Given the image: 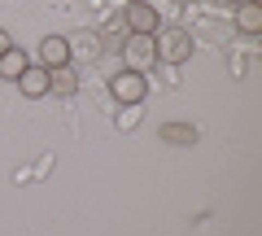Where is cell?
<instances>
[{"label": "cell", "mask_w": 262, "mask_h": 236, "mask_svg": "<svg viewBox=\"0 0 262 236\" xmlns=\"http://www.w3.org/2000/svg\"><path fill=\"white\" fill-rule=\"evenodd\" d=\"M153 48H158V61H166V66H184L188 57H192V31H184V27H158Z\"/></svg>", "instance_id": "cell-1"}, {"label": "cell", "mask_w": 262, "mask_h": 236, "mask_svg": "<svg viewBox=\"0 0 262 236\" xmlns=\"http://www.w3.org/2000/svg\"><path fill=\"white\" fill-rule=\"evenodd\" d=\"M48 92H53V96H75V92H79V75H75V66H57V70H48Z\"/></svg>", "instance_id": "cell-8"}, {"label": "cell", "mask_w": 262, "mask_h": 236, "mask_svg": "<svg viewBox=\"0 0 262 236\" xmlns=\"http://www.w3.org/2000/svg\"><path fill=\"white\" fill-rule=\"evenodd\" d=\"M70 39L66 35H44L39 39V61H44V70H57V66H70Z\"/></svg>", "instance_id": "cell-5"}, {"label": "cell", "mask_w": 262, "mask_h": 236, "mask_svg": "<svg viewBox=\"0 0 262 236\" xmlns=\"http://www.w3.org/2000/svg\"><path fill=\"white\" fill-rule=\"evenodd\" d=\"M122 22H127L131 35H158V9H153L149 0H131L127 9H122Z\"/></svg>", "instance_id": "cell-4"}, {"label": "cell", "mask_w": 262, "mask_h": 236, "mask_svg": "<svg viewBox=\"0 0 262 236\" xmlns=\"http://www.w3.org/2000/svg\"><path fill=\"white\" fill-rule=\"evenodd\" d=\"M27 66H31V61H27V53H22L18 44L0 53V79H13V83H18V75H22Z\"/></svg>", "instance_id": "cell-9"}, {"label": "cell", "mask_w": 262, "mask_h": 236, "mask_svg": "<svg viewBox=\"0 0 262 236\" xmlns=\"http://www.w3.org/2000/svg\"><path fill=\"white\" fill-rule=\"evenodd\" d=\"M122 57H127V70H153L158 66V48H153V35H127L122 39Z\"/></svg>", "instance_id": "cell-2"}, {"label": "cell", "mask_w": 262, "mask_h": 236, "mask_svg": "<svg viewBox=\"0 0 262 236\" xmlns=\"http://www.w3.org/2000/svg\"><path fill=\"white\" fill-rule=\"evenodd\" d=\"M5 48H13V35H9L5 27H0V53H5Z\"/></svg>", "instance_id": "cell-11"}, {"label": "cell", "mask_w": 262, "mask_h": 236, "mask_svg": "<svg viewBox=\"0 0 262 236\" xmlns=\"http://www.w3.org/2000/svg\"><path fill=\"white\" fill-rule=\"evenodd\" d=\"M110 92H114L118 105H140L144 96H149V83H144L140 70H122V75L110 79Z\"/></svg>", "instance_id": "cell-3"}, {"label": "cell", "mask_w": 262, "mask_h": 236, "mask_svg": "<svg viewBox=\"0 0 262 236\" xmlns=\"http://www.w3.org/2000/svg\"><path fill=\"white\" fill-rule=\"evenodd\" d=\"M223 5H241V0H223Z\"/></svg>", "instance_id": "cell-12"}, {"label": "cell", "mask_w": 262, "mask_h": 236, "mask_svg": "<svg viewBox=\"0 0 262 236\" xmlns=\"http://www.w3.org/2000/svg\"><path fill=\"white\" fill-rule=\"evenodd\" d=\"M162 140L166 144H196V127L192 123H166L162 127Z\"/></svg>", "instance_id": "cell-10"}, {"label": "cell", "mask_w": 262, "mask_h": 236, "mask_svg": "<svg viewBox=\"0 0 262 236\" xmlns=\"http://www.w3.org/2000/svg\"><path fill=\"white\" fill-rule=\"evenodd\" d=\"M18 92L27 96V101L48 96V70H44V66H27V70L18 75Z\"/></svg>", "instance_id": "cell-6"}, {"label": "cell", "mask_w": 262, "mask_h": 236, "mask_svg": "<svg viewBox=\"0 0 262 236\" xmlns=\"http://www.w3.org/2000/svg\"><path fill=\"white\" fill-rule=\"evenodd\" d=\"M236 31L241 35H258L262 31V5L258 0H241L236 5Z\"/></svg>", "instance_id": "cell-7"}]
</instances>
